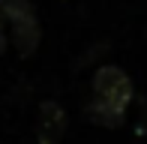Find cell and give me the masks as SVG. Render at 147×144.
<instances>
[{"label":"cell","instance_id":"cell-2","mask_svg":"<svg viewBox=\"0 0 147 144\" xmlns=\"http://www.w3.org/2000/svg\"><path fill=\"white\" fill-rule=\"evenodd\" d=\"M66 126H69V120H66V111L60 102L54 99H45L42 105H39V117H36V138L39 144H60L66 135Z\"/></svg>","mask_w":147,"mask_h":144},{"label":"cell","instance_id":"cell-4","mask_svg":"<svg viewBox=\"0 0 147 144\" xmlns=\"http://www.w3.org/2000/svg\"><path fill=\"white\" fill-rule=\"evenodd\" d=\"M87 117L93 123H99V126H105V129H117L120 123H123V117H126V108L93 96V99L87 102Z\"/></svg>","mask_w":147,"mask_h":144},{"label":"cell","instance_id":"cell-5","mask_svg":"<svg viewBox=\"0 0 147 144\" xmlns=\"http://www.w3.org/2000/svg\"><path fill=\"white\" fill-rule=\"evenodd\" d=\"M6 42L9 39H6V30H3V6H0V54L6 51Z\"/></svg>","mask_w":147,"mask_h":144},{"label":"cell","instance_id":"cell-3","mask_svg":"<svg viewBox=\"0 0 147 144\" xmlns=\"http://www.w3.org/2000/svg\"><path fill=\"white\" fill-rule=\"evenodd\" d=\"M9 39H12V45H15V51L21 57H33V54H36L39 42H42V27H39L36 12L9 21Z\"/></svg>","mask_w":147,"mask_h":144},{"label":"cell","instance_id":"cell-1","mask_svg":"<svg viewBox=\"0 0 147 144\" xmlns=\"http://www.w3.org/2000/svg\"><path fill=\"white\" fill-rule=\"evenodd\" d=\"M93 96H99V99L105 102H114V105H123L129 108L132 96H135V90H132V78L126 75L120 66H99L93 72Z\"/></svg>","mask_w":147,"mask_h":144},{"label":"cell","instance_id":"cell-6","mask_svg":"<svg viewBox=\"0 0 147 144\" xmlns=\"http://www.w3.org/2000/svg\"><path fill=\"white\" fill-rule=\"evenodd\" d=\"M0 6H3V0H0Z\"/></svg>","mask_w":147,"mask_h":144}]
</instances>
